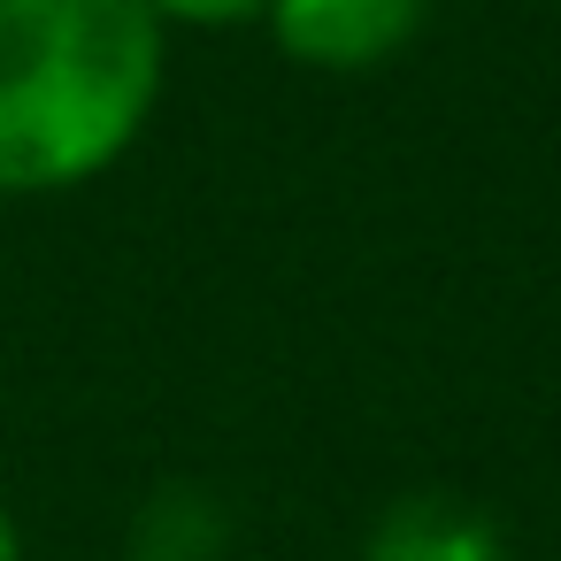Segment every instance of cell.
I'll use <instances>...</instances> for the list:
<instances>
[{"mask_svg": "<svg viewBox=\"0 0 561 561\" xmlns=\"http://www.w3.org/2000/svg\"><path fill=\"white\" fill-rule=\"evenodd\" d=\"M170 70L147 0H0V193L47 201L116 170Z\"/></svg>", "mask_w": 561, "mask_h": 561, "instance_id": "6da1fadb", "label": "cell"}, {"mask_svg": "<svg viewBox=\"0 0 561 561\" xmlns=\"http://www.w3.org/2000/svg\"><path fill=\"white\" fill-rule=\"evenodd\" d=\"M262 24L285 62L323 78H362L415 47V32L431 24V0H270Z\"/></svg>", "mask_w": 561, "mask_h": 561, "instance_id": "7a4b0ae2", "label": "cell"}, {"mask_svg": "<svg viewBox=\"0 0 561 561\" xmlns=\"http://www.w3.org/2000/svg\"><path fill=\"white\" fill-rule=\"evenodd\" d=\"M354 561H507V530L461 492H400L377 507Z\"/></svg>", "mask_w": 561, "mask_h": 561, "instance_id": "3957f363", "label": "cell"}, {"mask_svg": "<svg viewBox=\"0 0 561 561\" xmlns=\"http://www.w3.org/2000/svg\"><path fill=\"white\" fill-rule=\"evenodd\" d=\"M124 561H231V507L224 492L170 477L131 507L124 530Z\"/></svg>", "mask_w": 561, "mask_h": 561, "instance_id": "277c9868", "label": "cell"}, {"mask_svg": "<svg viewBox=\"0 0 561 561\" xmlns=\"http://www.w3.org/2000/svg\"><path fill=\"white\" fill-rule=\"evenodd\" d=\"M147 9L185 32H239V24H262L270 0H147Z\"/></svg>", "mask_w": 561, "mask_h": 561, "instance_id": "5b68a950", "label": "cell"}, {"mask_svg": "<svg viewBox=\"0 0 561 561\" xmlns=\"http://www.w3.org/2000/svg\"><path fill=\"white\" fill-rule=\"evenodd\" d=\"M0 561H24V530H16L9 507H0Z\"/></svg>", "mask_w": 561, "mask_h": 561, "instance_id": "8992f818", "label": "cell"}]
</instances>
